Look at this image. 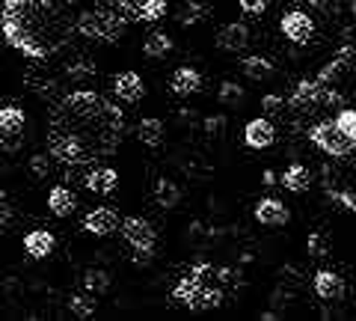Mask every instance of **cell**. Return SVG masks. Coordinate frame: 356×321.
I'll use <instances>...</instances> for the list:
<instances>
[{"label":"cell","mask_w":356,"mask_h":321,"mask_svg":"<svg viewBox=\"0 0 356 321\" xmlns=\"http://www.w3.org/2000/svg\"><path fill=\"white\" fill-rule=\"evenodd\" d=\"M125 137V113L92 90H74L48 119V155L65 167L110 158Z\"/></svg>","instance_id":"cell-1"},{"label":"cell","mask_w":356,"mask_h":321,"mask_svg":"<svg viewBox=\"0 0 356 321\" xmlns=\"http://www.w3.org/2000/svg\"><path fill=\"white\" fill-rule=\"evenodd\" d=\"M74 18V3L65 0H3L0 33L24 57L48 60L72 42Z\"/></svg>","instance_id":"cell-2"},{"label":"cell","mask_w":356,"mask_h":321,"mask_svg":"<svg viewBox=\"0 0 356 321\" xmlns=\"http://www.w3.org/2000/svg\"><path fill=\"white\" fill-rule=\"evenodd\" d=\"M74 30L81 36L92 39V42H104V45H113L125 36L128 21L122 18L116 9H86V13H77L74 18Z\"/></svg>","instance_id":"cell-3"},{"label":"cell","mask_w":356,"mask_h":321,"mask_svg":"<svg viewBox=\"0 0 356 321\" xmlns=\"http://www.w3.org/2000/svg\"><path fill=\"white\" fill-rule=\"evenodd\" d=\"M122 235L134 250V262L137 265H149L154 256V241H158V232L149 224L146 217H125L122 220Z\"/></svg>","instance_id":"cell-4"},{"label":"cell","mask_w":356,"mask_h":321,"mask_svg":"<svg viewBox=\"0 0 356 321\" xmlns=\"http://www.w3.org/2000/svg\"><path fill=\"white\" fill-rule=\"evenodd\" d=\"M27 113L15 104H0V152H15L24 143Z\"/></svg>","instance_id":"cell-5"},{"label":"cell","mask_w":356,"mask_h":321,"mask_svg":"<svg viewBox=\"0 0 356 321\" xmlns=\"http://www.w3.org/2000/svg\"><path fill=\"white\" fill-rule=\"evenodd\" d=\"M110 9L125 18V21H161L166 13V0H107Z\"/></svg>","instance_id":"cell-6"},{"label":"cell","mask_w":356,"mask_h":321,"mask_svg":"<svg viewBox=\"0 0 356 321\" xmlns=\"http://www.w3.org/2000/svg\"><path fill=\"white\" fill-rule=\"evenodd\" d=\"M309 140L315 143L318 149H324L327 155H332V158H344L350 149H353V143L341 134V131L336 128V123L332 119H327V123H318V125H312L309 131Z\"/></svg>","instance_id":"cell-7"},{"label":"cell","mask_w":356,"mask_h":321,"mask_svg":"<svg viewBox=\"0 0 356 321\" xmlns=\"http://www.w3.org/2000/svg\"><path fill=\"white\" fill-rule=\"evenodd\" d=\"M280 30L288 42H294V45H306V42L315 36V18L303 9H291V13H285L280 18Z\"/></svg>","instance_id":"cell-8"},{"label":"cell","mask_w":356,"mask_h":321,"mask_svg":"<svg viewBox=\"0 0 356 321\" xmlns=\"http://www.w3.org/2000/svg\"><path fill=\"white\" fill-rule=\"evenodd\" d=\"M214 274L211 271V265H196V268H191L187 271L181 280H178V285L172 289V301H178V304H184V306H191L193 304V297L199 295V289L202 285H208V276Z\"/></svg>","instance_id":"cell-9"},{"label":"cell","mask_w":356,"mask_h":321,"mask_svg":"<svg viewBox=\"0 0 356 321\" xmlns=\"http://www.w3.org/2000/svg\"><path fill=\"white\" fill-rule=\"evenodd\" d=\"M83 229L89 232V235H95V238H107V235H113V232L119 229V214L110 205H98L83 217Z\"/></svg>","instance_id":"cell-10"},{"label":"cell","mask_w":356,"mask_h":321,"mask_svg":"<svg viewBox=\"0 0 356 321\" xmlns=\"http://www.w3.org/2000/svg\"><path fill=\"white\" fill-rule=\"evenodd\" d=\"M243 143H247L250 149L261 152V149H270L276 143V128L267 116H259V119H250L247 128H243Z\"/></svg>","instance_id":"cell-11"},{"label":"cell","mask_w":356,"mask_h":321,"mask_svg":"<svg viewBox=\"0 0 356 321\" xmlns=\"http://www.w3.org/2000/svg\"><path fill=\"white\" fill-rule=\"evenodd\" d=\"M250 45V27L243 21H229L217 30V48L226 54H238Z\"/></svg>","instance_id":"cell-12"},{"label":"cell","mask_w":356,"mask_h":321,"mask_svg":"<svg viewBox=\"0 0 356 321\" xmlns=\"http://www.w3.org/2000/svg\"><path fill=\"white\" fill-rule=\"evenodd\" d=\"M113 93L119 102L137 104V102H143V95H146V84H143V77L137 72H119L113 77Z\"/></svg>","instance_id":"cell-13"},{"label":"cell","mask_w":356,"mask_h":321,"mask_svg":"<svg viewBox=\"0 0 356 321\" xmlns=\"http://www.w3.org/2000/svg\"><path fill=\"white\" fill-rule=\"evenodd\" d=\"M255 220H259L261 226H285L288 220H291V212L280 203V199H273V196H264L255 203Z\"/></svg>","instance_id":"cell-14"},{"label":"cell","mask_w":356,"mask_h":321,"mask_svg":"<svg viewBox=\"0 0 356 321\" xmlns=\"http://www.w3.org/2000/svg\"><path fill=\"white\" fill-rule=\"evenodd\" d=\"M312 289H315V295L321 297V301L336 304L344 297V280L336 271H318L315 280H312Z\"/></svg>","instance_id":"cell-15"},{"label":"cell","mask_w":356,"mask_h":321,"mask_svg":"<svg viewBox=\"0 0 356 321\" xmlns=\"http://www.w3.org/2000/svg\"><path fill=\"white\" fill-rule=\"evenodd\" d=\"M54 247H57V238L48 229H33L24 235V253L30 259H48Z\"/></svg>","instance_id":"cell-16"},{"label":"cell","mask_w":356,"mask_h":321,"mask_svg":"<svg viewBox=\"0 0 356 321\" xmlns=\"http://www.w3.org/2000/svg\"><path fill=\"white\" fill-rule=\"evenodd\" d=\"M48 208L54 217H72L77 212V196L65 185H54L48 191Z\"/></svg>","instance_id":"cell-17"},{"label":"cell","mask_w":356,"mask_h":321,"mask_svg":"<svg viewBox=\"0 0 356 321\" xmlns=\"http://www.w3.org/2000/svg\"><path fill=\"white\" fill-rule=\"evenodd\" d=\"M83 185H86L89 194H113L116 185H119V173L113 167H92L86 173Z\"/></svg>","instance_id":"cell-18"},{"label":"cell","mask_w":356,"mask_h":321,"mask_svg":"<svg viewBox=\"0 0 356 321\" xmlns=\"http://www.w3.org/2000/svg\"><path fill=\"white\" fill-rule=\"evenodd\" d=\"M170 90L175 95H193L202 90V75H199L193 65H181V69H175L170 77Z\"/></svg>","instance_id":"cell-19"},{"label":"cell","mask_w":356,"mask_h":321,"mask_svg":"<svg viewBox=\"0 0 356 321\" xmlns=\"http://www.w3.org/2000/svg\"><path fill=\"white\" fill-rule=\"evenodd\" d=\"M163 134H166V128L158 116H146V119H140V125H137V137L143 146H149V149H158L161 143H163Z\"/></svg>","instance_id":"cell-20"},{"label":"cell","mask_w":356,"mask_h":321,"mask_svg":"<svg viewBox=\"0 0 356 321\" xmlns=\"http://www.w3.org/2000/svg\"><path fill=\"white\" fill-rule=\"evenodd\" d=\"M280 185L291 194H306L309 185H312V175H309V170L303 167V164H291V167L280 175Z\"/></svg>","instance_id":"cell-21"},{"label":"cell","mask_w":356,"mask_h":321,"mask_svg":"<svg viewBox=\"0 0 356 321\" xmlns=\"http://www.w3.org/2000/svg\"><path fill=\"white\" fill-rule=\"evenodd\" d=\"M241 72L247 75L250 81H267V77H273V63L261 57V54H252V57L241 60Z\"/></svg>","instance_id":"cell-22"},{"label":"cell","mask_w":356,"mask_h":321,"mask_svg":"<svg viewBox=\"0 0 356 321\" xmlns=\"http://www.w3.org/2000/svg\"><path fill=\"white\" fill-rule=\"evenodd\" d=\"M154 203H158L161 208H175L178 203H181V187H178L175 182H170V179H158L154 182Z\"/></svg>","instance_id":"cell-23"},{"label":"cell","mask_w":356,"mask_h":321,"mask_svg":"<svg viewBox=\"0 0 356 321\" xmlns=\"http://www.w3.org/2000/svg\"><path fill=\"white\" fill-rule=\"evenodd\" d=\"M205 18H208V6L199 3V0H187V3L178 9V15H175V21L181 27H196V24H202Z\"/></svg>","instance_id":"cell-24"},{"label":"cell","mask_w":356,"mask_h":321,"mask_svg":"<svg viewBox=\"0 0 356 321\" xmlns=\"http://www.w3.org/2000/svg\"><path fill=\"white\" fill-rule=\"evenodd\" d=\"M143 54L152 60H163L172 54V39L166 36V33H152V36L143 42Z\"/></svg>","instance_id":"cell-25"},{"label":"cell","mask_w":356,"mask_h":321,"mask_svg":"<svg viewBox=\"0 0 356 321\" xmlns=\"http://www.w3.org/2000/svg\"><path fill=\"white\" fill-rule=\"evenodd\" d=\"M220 304H222V292H220V289H214V285H202V289H199V295L193 297L191 309H196V313H202V309H217Z\"/></svg>","instance_id":"cell-26"},{"label":"cell","mask_w":356,"mask_h":321,"mask_svg":"<svg viewBox=\"0 0 356 321\" xmlns=\"http://www.w3.org/2000/svg\"><path fill=\"white\" fill-rule=\"evenodd\" d=\"M332 123H336V128L341 131L344 137H348L353 146H356V110H350V107H341L339 113H336V119H332Z\"/></svg>","instance_id":"cell-27"},{"label":"cell","mask_w":356,"mask_h":321,"mask_svg":"<svg viewBox=\"0 0 356 321\" xmlns=\"http://www.w3.org/2000/svg\"><path fill=\"white\" fill-rule=\"evenodd\" d=\"M83 285H86V292H92V295H102L110 289V274L102 271V268H89L83 274Z\"/></svg>","instance_id":"cell-28"},{"label":"cell","mask_w":356,"mask_h":321,"mask_svg":"<svg viewBox=\"0 0 356 321\" xmlns=\"http://www.w3.org/2000/svg\"><path fill=\"white\" fill-rule=\"evenodd\" d=\"M95 295L89 292V295H72V301H69V309H72V315L74 318H89L95 313Z\"/></svg>","instance_id":"cell-29"},{"label":"cell","mask_w":356,"mask_h":321,"mask_svg":"<svg viewBox=\"0 0 356 321\" xmlns=\"http://www.w3.org/2000/svg\"><path fill=\"white\" fill-rule=\"evenodd\" d=\"M217 98H220V104L235 107V104H241V102H243V86H241V84H235V81H222V84H220Z\"/></svg>","instance_id":"cell-30"},{"label":"cell","mask_w":356,"mask_h":321,"mask_svg":"<svg viewBox=\"0 0 356 321\" xmlns=\"http://www.w3.org/2000/svg\"><path fill=\"white\" fill-rule=\"evenodd\" d=\"M261 110H264V116L267 119H273V116H285V98H280V95H264L261 98Z\"/></svg>","instance_id":"cell-31"},{"label":"cell","mask_w":356,"mask_h":321,"mask_svg":"<svg viewBox=\"0 0 356 321\" xmlns=\"http://www.w3.org/2000/svg\"><path fill=\"white\" fill-rule=\"evenodd\" d=\"M241 13L243 15H264L267 6H270V0H238Z\"/></svg>","instance_id":"cell-32"},{"label":"cell","mask_w":356,"mask_h":321,"mask_svg":"<svg viewBox=\"0 0 356 321\" xmlns=\"http://www.w3.org/2000/svg\"><path fill=\"white\" fill-rule=\"evenodd\" d=\"M51 161H54L51 155H33V158H30V170L36 173L39 179H44V175L51 173Z\"/></svg>","instance_id":"cell-33"},{"label":"cell","mask_w":356,"mask_h":321,"mask_svg":"<svg viewBox=\"0 0 356 321\" xmlns=\"http://www.w3.org/2000/svg\"><path fill=\"white\" fill-rule=\"evenodd\" d=\"M95 75V65L92 63H74V65H69V77L72 81H86V77H92Z\"/></svg>","instance_id":"cell-34"},{"label":"cell","mask_w":356,"mask_h":321,"mask_svg":"<svg viewBox=\"0 0 356 321\" xmlns=\"http://www.w3.org/2000/svg\"><path fill=\"white\" fill-rule=\"evenodd\" d=\"M205 131H208V137H222V131H226V116L222 113L208 116L205 119Z\"/></svg>","instance_id":"cell-35"},{"label":"cell","mask_w":356,"mask_h":321,"mask_svg":"<svg viewBox=\"0 0 356 321\" xmlns=\"http://www.w3.org/2000/svg\"><path fill=\"white\" fill-rule=\"evenodd\" d=\"M315 13H324V15H339V0H309Z\"/></svg>","instance_id":"cell-36"},{"label":"cell","mask_w":356,"mask_h":321,"mask_svg":"<svg viewBox=\"0 0 356 321\" xmlns=\"http://www.w3.org/2000/svg\"><path fill=\"white\" fill-rule=\"evenodd\" d=\"M9 224H13V203L6 194H0V229H6Z\"/></svg>","instance_id":"cell-37"},{"label":"cell","mask_w":356,"mask_h":321,"mask_svg":"<svg viewBox=\"0 0 356 321\" xmlns=\"http://www.w3.org/2000/svg\"><path fill=\"white\" fill-rule=\"evenodd\" d=\"M309 253L315 259H321L327 253V244H324V238H321V232H312V235H309Z\"/></svg>","instance_id":"cell-38"},{"label":"cell","mask_w":356,"mask_h":321,"mask_svg":"<svg viewBox=\"0 0 356 321\" xmlns=\"http://www.w3.org/2000/svg\"><path fill=\"white\" fill-rule=\"evenodd\" d=\"M261 179H264V187H276V182H280V175H276L273 170H264Z\"/></svg>","instance_id":"cell-39"},{"label":"cell","mask_w":356,"mask_h":321,"mask_svg":"<svg viewBox=\"0 0 356 321\" xmlns=\"http://www.w3.org/2000/svg\"><path fill=\"white\" fill-rule=\"evenodd\" d=\"M217 276H220V283H232V280H235V271H232V268H220Z\"/></svg>","instance_id":"cell-40"},{"label":"cell","mask_w":356,"mask_h":321,"mask_svg":"<svg viewBox=\"0 0 356 321\" xmlns=\"http://www.w3.org/2000/svg\"><path fill=\"white\" fill-rule=\"evenodd\" d=\"M65 3H74V6H77V3H81V0H65Z\"/></svg>","instance_id":"cell-41"}]
</instances>
